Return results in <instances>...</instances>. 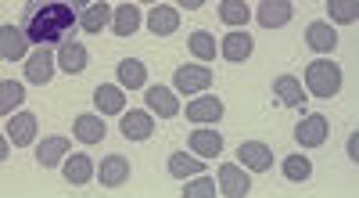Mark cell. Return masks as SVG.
Returning a JSON list of instances; mask_svg holds the SVG:
<instances>
[{
  "label": "cell",
  "instance_id": "6da1fadb",
  "mask_svg": "<svg viewBox=\"0 0 359 198\" xmlns=\"http://www.w3.org/2000/svg\"><path fill=\"white\" fill-rule=\"evenodd\" d=\"M76 29V8L69 0H29L22 15V33L36 47H57Z\"/></svg>",
  "mask_w": 359,
  "mask_h": 198
},
{
  "label": "cell",
  "instance_id": "7a4b0ae2",
  "mask_svg": "<svg viewBox=\"0 0 359 198\" xmlns=\"http://www.w3.org/2000/svg\"><path fill=\"white\" fill-rule=\"evenodd\" d=\"M341 83H345V72L334 58H327V54H320V58H313L306 65V76H302V87L306 94L320 98V101H331L341 94Z\"/></svg>",
  "mask_w": 359,
  "mask_h": 198
},
{
  "label": "cell",
  "instance_id": "3957f363",
  "mask_svg": "<svg viewBox=\"0 0 359 198\" xmlns=\"http://www.w3.org/2000/svg\"><path fill=\"white\" fill-rule=\"evenodd\" d=\"M180 116L191 119V126H219L223 116H226V105H223V98H216V94L205 91V94L187 98V105L180 108Z\"/></svg>",
  "mask_w": 359,
  "mask_h": 198
},
{
  "label": "cell",
  "instance_id": "277c9868",
  "mask_svg": "<svg viewBox=\"0 0 359 198\" xmlns=\"http://www.w3.org/2000/svg\"><path fill=\"white\" fill-rule=\"evenodd\" d=\"M212 83H216V76H212V69H208L205 62H187V65H180V69L172 72L169 87H172L180 98H194V94H205Z\"/></svg>",
  "mask_w": 359,
  "mask_h": 198
},
{
  "label": "cell",
  "instance_id": "5b68a950",
  "mask_svg": "<svg viewBox=\"0 0 359 198\" xmlns=\"http://www.w3.org/2000/svg\"><path fill=\"white\" fill-rule=\"evenodd\" d=\"M54 76H57V62L50 47H36L22 58V79L33 83V87H50Z\"/></svg>",
  "mask_w": 359,
  "mask_h": 198
},
{
  "label": "cell",
  "instance_id": "8992f818",
  "mask_svg": "<svg viewBox=\"0 0 359 198\" xmlns=\"http://www.w3.org/2000/svg\"><path fill=\"white\" fill-rule=\"evenodd\" d=\"M212 177H216V194H223V198H245V194H252V173L237 159L223 162Z\"/></svg>",
  "mask_w": 359,
  "mask_h": 198
},
{
  "label": "cell",
  "instance_id": "52a82bcc",
  "mask_svg": "<svg viewBox=\"0 0 359 198\" xmlns=\"http://www.w3.org/2000/svg\"><path fill=\"white\" fill-rule=\"evenodd\" d=\"M327 137H331V123H327L323 112H309L294 123V145L302 152H313V148H323Z\"/></svg>",
  "mask_w": 359,
  "mask_h": 198
},
{
  "label": "cell",
  "instance_id": "ba28073f",
  "mask_svg": "<svg viewBox=\"0 0 359 198\" xmlns=\"http://www.w3.org/2000/svg\"><path fill=\"white\" fill-rule=\"evenodd\" d=\"M4 133L11 140V148H33L36 137H40V116L22 105L18 112H11V116H8V130Z\"/></svg>",
  "mask_w": 359,
  "mask_h": 198
},
{
  "label": "cell",
  "instance_id": "9c48e42d",
  "mask_svg": "<svg viewBox=\"0 0 359 198\" xmlns=\"http://www.w3.org/2000/svg\"><path fill=\"white\" fill-rule=\"evenodd\" d=\"M144 108L151 112L155 119H176L180 116V94L172 87H165V83H147L144 87Z\"/></svg>",
  "mask_w": 359,
  "mask_h": 198
},
{
  "label": "cell",
  "instance_id": "30bf717a",
  "mask_svg": "<svg viewBox=\"0 0 359 198\" xmlns=\"http://www.w3.org/2000/svg\"><path fill=\"white\" fill-rule=\"evenodd\" d=\"M118 133H123L126 140H133V145H144V140H151L155 133V116L147 108H130L118 116Z\"/></svg>",
  "mask_w": 359,
  "mask_h": 198
},
{
  "label": "cell",
  "instance_id": "8fae6325",
  "mask_svg": "<svg viewBox=\"0 0 359 198\" xmlns=\"http://www.w3.org/2000/svg\"><path fill=\"white\" fill-rule=\"evenodd\" d=\"M54 62H57V72L79 76V72H86V65H90V51H86V44H79L76 37H65L62 44L54 47Z\"/></svg>",
  "mask_w": 359,
  "mask_h": 198
},
{
  "label": "cell",
  "instance_id": "7c38bea8",
  "mask_svg": "<svg viewBox=\"0 0 359 198\" xmlns=\"http://www.w3.org/2000/svg\"><path fill=\"white\" fill-rule=\"evenodd\" d=\"M130 173H133L130 159H126V155H118V152L104 155V159L94 166V180H101V187H108V191L123 187V184L130 180Z\"/></svg>",
  "mask_w": 359,
  "mask_h": 198
},
{
  "label": "cell",
  "instance_id": "4fadbf2b",
  "mask_svg": "<svg viewBox=\"0 0 359 198\" xmlns=\"http://www.w3.org/2000/svg\"><path fill=\"white\" fill-rule=\"evenodd\" d=\"M252 18L262 25V29H284V25L294 18V0H259Z\"/></svg>",
  "mask_w": 359,
  "mask_h": 198
},
{
  "label": "cell",
  "instance_id": "5bb4252c",
  "mask_svg": "<svg viewBox=\"0 0 359 198\" xmlns=\"http://www.w3.org/2000/svg\"><path fill=\"white\" fill-rule=\"evenodd\" d=\"M237 162H241L248 173H269L277 155L266 140H245V145H237Z\"/></svg>",
  "mask_w": 359,
  "mask_h": 198
},
{
  "label": "cell",
  "instance_id": "9a60e30c",
  "mask_svg": "<svg viewBox=\"0 0 359 198\" xmlns=\"http://www.w3.org/2000/svg\"><path fill=\"white\" fill-rule=\"evenodd\" d=\"M108 137V123L104 116H97V112H79V116L72 119V140L83 148L90 145H101V140Z\"/></svg>",
  "mask_w": 359,
  "mask_h": 198
},
{
  "label": "cell",
  "instance_id": "2e32d148",
  "mask_svg": "<svg viewBox=\"0 0 359 198\" xmlns=\"http://www.w3.org/2000/svg\"><path fill=\"white\" fill-rule=\"evenodd\" d=\"M223 133L216 130V126H194L191 130V137H187V152H194L198 159H219L223 155Z\"/></svg>",
  "mask_w": 359,
  "mask_h": 198
},
{
  "label": "cell",
  "instance_id": "e0dca14e",
  "mask_svg": "<svg viewBox=\"0 0 359 198\" xmlns=\"http://www.w3.org/2000/svg\"><path fill=\"white\" fill-rule=\"evenodd\" d=\"M338 40H341L338 25H331L327 18H316V22L306 25V47L313 54H334L338 51Z\"/></svg>",
  "mask_w": 359,
  "mask_h": 198
},
{
  "label": "cell",
  "instance_id": "ac0fdd59",
  "mask_svg": "<svg viewBox=\"0 0 359 198\" xmlns=\"http://www.w3.org/2000/svg\"><path fill=\"white\" fill-rule=\"evenodd\" d=\"M219 54H223V62L241 65V62H248L252 54H255V37L248 29H230V33H223Z\"/></svg>",
  "mask_w": 359,
  "mask_h": 198
},
{
  "label": "cell",
  "instance_id": "d6986e66",
  "mask_svg": "<svg viewBox=\"0 0 359 198\" xmlns=\"http://www.w3.org/2000/svg\"><path fill=\"white\" fill-rule=\"evenodd\" d=\"M140 25H144V11H140V4L126 0V4H115V8H111V25H108V29H111L118 40L137 37Z\"/></svg>",
  "mask_w": 359,
  "mask_h": 198
},
{
  "label": "cell",
  "instance_id": "ffe728a7",
  "mask_svg": "<svg viewBox=\"0 0 359 198\" xmlns=\"http://www.w3.org/2000/svg\"><path fill=\"white\" fill-rule=\"evenodd\" d=\"M33 152H36V162L43 166V169H54V166H62V159L72 152V140L65 137V133H50V137H36V145H33Z\"/></svg>",
  "mask_w": 359,
  "mask_h": 198
},
{
  "label": "cell",
  "instance_id": "44dd1931",
  "mask_svg": "<svg viewBox=\"0 0 359 198\" xmlns=\"http://www.w3.org/2000/svg\"><path fill=\"white\" fill-rule=\"evenodd\" d=\"M144 25H147V29H151L155 37H172V33L180 29V8H176V4H165V0H158V4L147 8Z\"/></svg>",
  "mask_w": 359,
  "mask_h": 198
},
{
  "label": "cell",
  "instance_id": "7402d4cb",
  "mask_svg": "<svg viewBox=\"0 0 359 198\" xmlns=\"http://www.w3.org/2000/svg\"><path fill=\"white\" fill-rule=\"evenodd\" d=\"M29 51H33V44L22 33V25H11V22L0 25V62H22Z\"/></svg>",
  "mask_w": 359,
  "mask_h": 198
},
{
  "label": "cell",
  "instance_id": "603a6c76",
  "mask_svg": "<svg viewBox=\"0 0 359 198\" xmlns=\"http://www.w3.org/2000/svg\"><path fill=\"white\" fill-rule=\"evenodd\" d=\"M94 159H90L86 152H69L65 159H62V177H65V184H72V187H86L90 180H94Z\"/></svg>",
  "mask_w": 359,
  "mask_h": 198
},
{
  "label": "cell",
  "instance_id": "cb8c5ba5",
  "mask_svg": "<svg viewBox=\"0 0 359 198\" xmlns=\"http://www.w3.org/2000/svg\"><path fill=\"white\" fill-rule=\"evenodd\" d=\"M76 25L83 33H90V37L104 33L111 25V4H108V0H94V4H86L83 11H76Z\"/></svg>",
  "mask_w": 359,
  "mask_h": 198
},
{
  "label": "cell",
  "instance_id": "d4e9b609",
  "mask_svg": "<svg viewBox=\"0 0 359 198\" xmlns=\"http://www.w3.org/2000/svg\"><path fill=\"white\" fill-rule=\"evenodd\" d=\"M94 112L97 116H123L126 112V91L118 83H97L94 87Z\"/></svg>",
  "mask_w": 359,
  "mask_h": 198
},
{
  "label": "cell",
  "instance_id": "484cf974",
  "mask_svg": "<svg viewBox=\"0 0 359 198\" xmlns=\"http://www.w3.org/2000/svg\"><path fill=\"white\" fill-rule=\"evenodd\" d=\"M115 83L123 91H144L147 83V65L140 62V58H118V65H115Z\"/></svg>",
  "mask_w": 359,
  "mask_h": 198
},
{
  "label": "cell",
  "instance_id": "4316f807",
  "mask_svg": "<svg viewBox=\"0 0 359 198\" xmlns=\"http://www.w3.org/2000/svg\"><path fill=\"white\" fill-rule=\"evenodd\" d=\"M273 98H277L284 108H302V101H306V87H302V79L291 76V72L277 76V79H273Z\"/></svg>",
  "mask_w": 359,
  "mask_h": 198
},
{
  "label": "cell",
  "instance_id": "83f0119b",
  "mask_svg": "<svg viewBox=\"0 0 359 198\" xmlns=\"http://www.w3.org/2000/svg\"><path fill=\"white\" fill-rule=\"evenodd\" d=\"M165 173H169L172 180H187V177H194V173H205V159H198L194 152H172V155L165 159Z\"/></svg>",
  "mask_w": 359,
  "mask_h": 198
},
{
  "label": "cell",
  "instance_id": "f1b7e54d",
  "mask_svg": "<svg viewBox=\"0 0 359 198\" xmlns=\"http://www.w3.org/2000/svg\"><path fill=\"white\" fill-rule=\"evenodd\" d=\"M216 15H219V22L226 25V29H245V25L252 22V4L248 0H219Z\"/></svg>",
  "mask_w": 359,
  "mask_h": 198
},
{
  "label": "cell",
  "instance_id": "f546056e",
  "mask_svg": "<svg viewBox=\"0 0 359 198\" xmlns=\"http://www.w3.org/2000/svg\"><path fill=\"white\" fill-rule=\"evenodd\" d=\"M187 51H191V58L194 62H216L219 58V40L208 33V29H194L191 37H187Z\"/></svg>",
  "mask_w": 359,
  "mask_h": 198
},
{
  "label": "cell",
  "instance_id": "4dcf8cb0",
  "mask_svg": "<svg viewBox=\"0 0 359 198\" xmlns=\"http://www.w3.org/2000/svg\"><path fill=\"white\" fill-rule=\"evenodd\" d=\"M280 173H284V180H291V184H306V180L313 177V159H309V152H291V155H284V159H280Z\"/></svg>",
  "mask_w": 359,
  "mask_h": 198
},
{
  "label": "cell",
  "instance_id": "1f68e13d",
  "mask_svg": "<svg viewBox=\"0 0 359 198\" xmlns=\"http://www.w3.org/2000/svg\"><path fill=\"white\" fill-rule=\"evenodd\" d=\"M25 105V87L22 79H0V119H8L11 112H18Z\"/></svg>",
  "mask_w": 359,
  "mask_h": 198
},
{
  "label": "cell",
  "instance_id": "d6a6232c",
  "mask_svg": "<svg viewBox=\"0 0 359 198\" xmlns=\"http://www.w3.org/2000/svg\"><path fill=\"white\" fill-rule=\"evenodd\" d=\"M323 4H327V22L331 25H355L359 0H323Z\"/></svg>",
  "mask_w": 359,
  "mask_h": 198
},
{
  "label": "cell",
  "instance_id": "836d02e7",
  "mask_svg": "<svg viewBox=\"0 0 359 198\" xmlns=\"http://www.w3.org/2000/svg\"><path fill=\"white\" fill-rule=\"evenodd\" d=\"M180 194L184 198H216V177L212 173H194L187 180H180Z\"/></svg>",
  "mask_w": 359,
  "mask_h": 198
},
{
  "label": "cell",
  "instance_id": "e575fe53",
  "mask_svg": "<svg viewBox=\"0 0 359 198\" xmlns=\"http://www.w3.org/2000/svg\"><path fill=\"white\" fill-rule=\"evenodd\" d=\"M345 155L355 162L359 159V133H348V140H345Z\"/></svg>",
  "mask_w": 359,
  "mask_h": 198
},
{
  "label": "cell",
  "instance_id": "d590c367",
  "mask_svg": "<svg viewBox=\"0 0 359 198\" xmlns=\"http://www.w3.org/2000/svg\"><path fill=\"white\" fill-rule=\"evenodd\" d=\"M205 4H208V0H176V8H180V11H201Z\"/></svg>",
  "mask_w": 359,
  "mask_h": 198
},
{
  "label": "cell",
  "instance_id": "8d00e7d4",
  "mask_svg": "<svg viewBox=\"0 0 359 198\" xmlns=\"http://www.w3.org/2000/svg\"><path fill=\"white\" fill-rule=\"evenodd\" d=\"M8 155H11V140L8 133H0V162H8Z\"/></svg>",
  "mask_w": 359,
  "mask_h": 198
},
{
  "label": "cell",
  "instance_id": "74e56055",
  "mask_svg": "<svg viewBox=\"0 0 359 198\" xmlns=\"http://www.w3.org/2000/svg\"><path fill=\"white\" fill-rule=\"evenodd\" d=\"M69 4H72V8H76V11H83V8H86V4H94V0H69Z\"/></svg>",
  "mask_w": 359,
  "mask_h": 198
},
{
  "label": "cell",
  "instance_id": "f35d334b",
  "mask_svg": "<svg viewBox=\"0 0 359 198\" xmlns=\"http://www.w3.org/2000/svg\"><path fill=\"white\" fill-rule=\"evenodd\" d=\"M137 4H140V8H151V4H158V0H137Z\"/></svg>",
  "mask_w": 359,
  "mask_h": 198
}]
</instances>
